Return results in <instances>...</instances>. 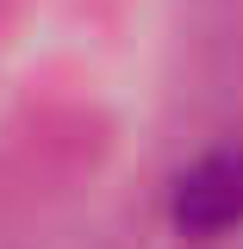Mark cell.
Instances as JSON below:
<instances>
[{"label":"cell","instance_id":"cell-1","mask_svg":"<svg viewBox=\"0 0 243 249\" xmlns=\"http://www.w3.org/2000/svg\"><path fill=\"white\" fill-rule=\"evenodd\" d=\"M175 224L193 237H218L243 224V150L200 156L175 181Z\"/></svg>","mask_w":243,"mask_h":249}]
</instances>
